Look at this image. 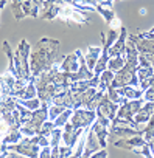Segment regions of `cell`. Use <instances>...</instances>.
Masks as SVG:
<instances>
[{
  "mask_svg": "<svg viewBox=\"0 0 154 158\" xmlns=\"http://www.w3.org/2000/svg\"><path fill=\"white\" fill-rule=\"evenodd\" d=\"M59 40L51 37H42L33 47L30 54V68L31 74L37 76L42 71L48 70L53 64H56V57L59 54Z\"/></svg>",
  "mask_w": 154,
  "mask_h": 158,
  "instance_id": "6da1fadb",
  "label": "cell"
},
{
  "mask_svg": "<svg viewBox=\"0 0 154 158\" xmlns=\"http://www.w3.org/2000/svg\"><path fill=\"white\" fill-rule=\"evenodd\" d=\"M30 54H31V45L27 42V39H22L14 50V68H16V77H33L31 68H30Z\"/></svg>",
  "mask_w": 154,
  "mask_h": 158,
  "instance_id": "7a4b0ae2",
  "label": "cell"
},
{
  "mask_svg": "<svg viewBox=\"0 0 154 158\" xmlns=\"http://www.w3.org/2000/svg\"><path fill=\"white\" fill-rule=\"evenodd\" d=\"M34 82H36V89H37V96L44 104H51L53 98L56 96V87L51 79V74L48 70L42 71L41 74L34 76Z\"/></svg>",
  "mask_w": 154,
  "mask_h": 158,
  "instance_id": "3957f363",
  "label": "cell"
},
{
  "mask_svg": "<svg viewBox=\"0 0 154 158\" xmlns=\"http://www.w3.org/2000/svg\"><path fill=\"white\" fill-rule=\"evenodd\" d=\"M7 149L8 150H14L19 155H24V156H28V158H37L41 146L37 143H34L31 136H24L19 143L7 144Z\"/></svg>",
  "mask_w": 154,
  "mask_h": 158,
  "instance_id": "277c9868",
  "label": "cell"
},
{
  "mask_svg": "<svg viewBox=\"0 0 154 158\" xmlns=\"http://www.w3.org/2000/svg\"><path fill=\"white\" fill-rule=\"evenodd\" d=\"M97 119V110H89V109H73L70 124L76 129H87L94 124Z\"/></svg>",
  "mask_w": 154,
  "mask_h": 158,
  "instance_id": "5b68a950",
  "label": "cell"
},
{
  "mask_svg": "<svg viewBox=\"0 0 154 158\" xmlns=\"http://www.w3.org/2000/svg\"><path fill=\"white\" fill-rule=\"evenodd\" d=\"M137 76H139V87L145 92L148 89L149 77L154 76V67L151 60L145 54H139V65H137Z\"/></svg>",
  "mask_w": 154,
  "mask_h": 158,
  "instance_id": "8992f818",
  "label": "cell"
},
{
  "mask_svg": "<svg viewBox=\"0 0 154 158\" xmlns=\"http://www.w3.org/2000/svg\"><path fill=\"white\" fill-rule=\"evenodd\" d=\"M59 20H62L64 23H75V25H83V23H89V19L83 14V11L75 10L70 5H62L59 16Z\"/></svg>",
  "mask_w": 154,
  "mask_h": 158,
  "instance_id": "52a82bcc",
  "label": "cell"
},
{
  "mask_svg": "<svg viewBox=\"0 0 154 158\" xmlns=\"http://www.w3.org/2000/svg\"><path fill=\"white\" fill-rule=\"evenodd\" d=\"M143 104H145V99H143V98H140V99H128L126 102H123V104L118 107V112H117V116H115V118L134 121L135 113L140 110V107H142Z\"/></svg>",
  "mask_w": 154,
  "mask_h": 158,
  "instance_id": "ba28073f",
  "label": "cell"
},
{
  "mask_svg": "<svg viewBox=\"0 0 154 158\" xmlns=\"http://www.w3.org/2000/svg\"><path fill=\"white\" fill-rule=\"evenodd\" d=\"M86 132V129H76L70 124V121L62 127V144L68 146V147H73L76 146L78 139L81 138V135Z\"/></svg>",
  "mask_w": 154,
  "mask_h": 158,
  "instance_id": "9c48e42d",
  "label": "cell"
},
{
  "mask_svg": "<svg viewBox=\"0 0 154 158\" xmlns=\"http://www.w3.org/2000/svg\"><path fill=\"white\" fill-rule=\"evenodd\" d=\"M118 104L117 102H114V101H111L109 99V96L106 95V92L101 95V98H100V101H98V106H97V110L98 112H101L106 118H109L111 121L117 116V112H118Z\"/></svg>",
  "mask_w": 154,
  "mask_h": 158,
  "instance_id": "30bf717a",
  "label": "cell"
},
{
  "mask_svg": "<svg viewBox=\"0 0 154 158\" xmlns=\"http://www.w3.org/2000/svg\"><path fill=\"white\" fill-rule=\"evenodd\" d=\"M98 149H101V143L97 136V133L94 132L92 127H87V132H86V146H84V152H83V156L84 158H90L94 152H97Z\"/></svg>",
  "mask_w": 154,
  "mask_h": 158,
  "instance_id": "8fae6325",
  "label": "cell"
},
{
  "mask_svg": "<svg viewBox=\"0 0 154 158\" xmlns=\"http://www.w3.org/2000/svg\"><path fill=\"white\" fill-rule=\"evenodd\" d=\"M146 143V139L143 138V135H134V136H126V138H118V139H114V146L117 149H125V150H132L134 147L140 146Z\"/></svg>",
  "mask_w": 154,
  "mask_h": 158,
  "instance_id": "7c38bea8",
  "label": "cell"
},
{
  "mask_svg": "<svg viewBox=\"0 0 154 158\" xmlns=\"http://www.w3.org/2000/svg\"><path fill=\"white\" fill-rule=\"evenodd\" d=\"M128 37L135 44L139 53L143 54H154V39H146L139 34H128Z\"/></svg>",
  "mask_w": 154,
  "mask_h": 158,
  "instance_id": "4fadbf2b",
  "label": "cell"
},
{
  "mask_svg": "<svg viewBox=\"0 0 154 158\" xmlns=\"http://www.w3.org/2000/svg\"><path fill=\"white\" fill-rule=\"evenodd\" d=\"M59 70H62V71H72V73L78 71L80 70V56H78V53L73 51L70 54H65L62 57L61 64H59Z\"/></svg>",
  "mask_w": 154,
  "mask_h": 158,
  "instance_id": "5bb4252c",
  "label": "cell"
},
{
  "mask_svg": "<svg viewBox=\"0 0 154 158\" xmlns=\"http://www.w3.org/2000/svg\"><path fill=\"white\" fill-rule=\"evenodd\" d=\"M152 113H154V102L145 101V104H143V106L140 107V110L135 113L134 121H135L137 124H140V126H145V124L149 121V118L152 116Z\"/></svg>",
  "mask_w": 154,
  "mask_h": 158,
  "instance_id": "9a60e30c",
  "label": "cell"
},
{
  "mask_svg": "<svg viewBox=\"0 0 154 158\" xmlns=\"http://www.w3.org/2000/svg\"><path fill=\"white\" fill-rule=\"evenodd\" d=\"M126 42H128V30L121 27L118 39L114 42V45L109 48V56H117V54H125L126 50Z\"/></svg>",
  "mask_w": 154,
  "mask_h": 158,
  "instance_id": "2e32d148",
  "label": "cell"
},
{
  "mask_svg": "<svg viewBox=\"0 0 154 158\" xmlns=\"http://www.w3.org/2000/svg\"><path fill=\"white\" fill-rule=\"evenodd\" d=\"M101 47H97V45H92V47H89L87 48V51H86V54H84V59H86V64H87V67L94 71V68H95V65H97V62H98V59H100V56H101Z\"/></svg>",
  "mask_w": 154,
  "mask_h": 158,
  "instance_id": "e0dca14e",
  "label": "cell"
},
{
  "mask_svg": "<svg viewBox=\"0 0 154 158\" xmlns=\"http://www.w3.org/2000/svg\"><path fill=\"white\" fill-rule=\"evenodd\" d=\"M103 44V42H101ZM101 56H100V59H98V62H97V65H95V68H94V74H97V76H100L106 68H108V64H109V48L103 44L101 45Z\"/></svg>",
  "mask_w": 154,
  "mask_h": 158,
  "instance_id": "ac0fdd59",
  "label": "cell"
},
{
  "mask_svg": "<svg viewBox=\"0 0 154 158\" xmlns=\"http://www.w3.org/2000/svg\"><path fill=\"white\" fill-rule=\"evenodd\" d=\"M120 95L125 96L126 99H140L143 98V90L140 87H134V85H125L118 89Z\"/></svg>",
  "mask_w": 154,
  "mask_h": 158,
  "instance_id": "d6986e66",
  "label": "cell"
},
{
  "mask_svg": "<svg viewBox=\"0 0 154 158\" xmlns=\"http://www.w3.org/2000/svg\"><path fill=\"white\" fill-rule=\"evenodd\" d=\"M22 138H24V133L20 132V127L11 126L10 130L7 132V135L2 138V143H5V144H14V143H19Z\"/></svg>",
  "mask_w": 154,
  "mask_h": 158,
  "instance_id": "ffe728a7",
  "label": "cell"
},
{
  "mask_svg": "<svg viewBox=\"0 0 154 158\" xmlns=\"http://www.w3.org/2000/svg\"><path fill=\"white\" fill-rule=\"evenodd\" d=\"M114 77H115V73L109 68H106L101 74H100V82H98V90L101 92H106L111 85H112V81H114Z\"/></svg>",
  "mask_w": 154,
  "mask_h": 158,
  "instance_id": "44dd1931",
  "label": "cell"
},
{
  "mask_svg": "<svg viewBox=\"0 0 154 158\" xmlns=\"http://www.w3.org/2000/svg\"><path fill=\"white\" fill-rule=\"evenodd\" d=\"M95 11L104 19V22L106 23H111L117 16H115V13H114V8H109V6H104V5H101V3H98L97 5V8H95Z\"/></svg>",
  "mask_w": 154,
  "mask_h": 158,
  "instance_id": "7402d4cb",
  "label": "cell"
},
{
  "mask_svg": "<svg viewBox=\"0 0 154 158\" xmlns=\"http://www.w3.org/2000/svg\"><path fill=\"white\" fill-rule=\"evenodd\" d=\"M126 62V56L125 54H117V56H111L109 57V64H108V68L112 70L114 73H117Z\"/></svg>",
  "mask_w": 154,
  "mask_h": 158,
  "instance_id": "603a6c76",
  "label": "cell"
},
{
  "mask_svg": "<svg viewBox=\"0 0 154 158\" xmlns=\"http://www.w3.org/2000/svg\"><path fill=\"white\" fill-rule=\"evenodd\" d=\"M27 84H28V79H25V77H17V79H16V84H14V90H13V95H11V96L20 99L22 95H24V90H25Z\"/></svg>",
  "mask_w": 154,
  "mask_h": 158,
  "instance_id": "cb8c5ba5",
  "label": "cell"
},
{
  "mask_svg": "<svg viewBox=\"0 0 154 158\" xmlns=\"http://www.w3.org/2000/svg\"><path fill=\"white\" fill-rule=\"evenodd\" d=\"M34 96H37V89H36V82H34V76L28 81V84H27V87H25V90H24V95H22V98L20 99H31V98H34Z\"/></svg>",
  "mask_w": 154,
  "mask_h": 158,
  "instance_id": "d4e9b609",
  "label": "cell"
},
{
  "mask_svg": "<svg viewBox=\"0 0 154 158\" xmlns=\"http://www.w3.org/2000/svg\"><path fill=\"white\" fill-rule=\"evenodd\" d=\"M106 95L109 96V99H111V101L117 102L118 106H121L123 102H126V101H128V99H126L125 96H121V95H120L118 89H117V87H112V85H111V87H109V89L106 90Z\"/></svg>",
  "mask_w": 154,
  "mask_h": 158,
  "instance_id": "484cf974",
  "label": "cell"
},
{
  "mask_svg": "<svg viewBox=\"0 0 154 158\" xmlns=\"http://www.w3.org/2000/svg\"><path fill=\"white\" fill-rule=\"evenodd\" d=\"M72 113H73V109H65L59 116H56V119H55V126L56 127H64L68 121H70V118H72Z\"/></svg>",
  "mask_w": 154,
  "mask_h": 158,
  "instance_id": "4316f807",
  "label": "cell"
},
{
  "mask_svg": "<svg viewBox=\"0 0 154 158\" xmlns=\"http://www.w3.org/2000/svg\"><path fill=\"white\" fill-rule=\"evenodd\" d=\"M143 138H145L146 141L154 139V113H152V116L149 118V121L145 124V129H143Z\"/></svg>",
  "mask_w": 154,
  "mask_h": 158,
  "instance_id": "83f0119b",
  "label": "cell"
},
{
  "mask_svg": "<svg viewBox=\"0 0 154 158\" xmlns=\"http://www.w3.org/2000/svg\"><path fill=\"white\" fill-rule=\"evenodd\" d=\"M22 106H25L27 109H30V110H36V109H39L41 106H42V101L39 99V96H34V98H31V99H17Z\"/></svg>",
  "mask_w": 154,
  "mask_h": 158,
  "instance_id": "f1b7e54d",
  "label": "cell"
},
{
  "mask_svg": "<svg viewBox=\"0 0 154 158\" xmlns=\"http://www.w3.org/2000/svg\"><path fill=\"white\" fill-rule=\"evenodd\" d=\"M65 109H67V107L59 106V104H50V107H48V119L55 121V119H56V116H59Z\"/></svg>",
  "mask_w": 154,
  "mask_h": 158,
  "instance_id": "f546056e",
  "label": "cell"
},
{
  "mask_svg": "<svg viewBox=\"0 0 154 158\" xmlns=\"http://www.w3.org/2000/svg\"><path fill=\"white\" fill-rule=\"evenodd\" d=\"M131 152H132V153H135V155H142V156L152 158L151 150H149V144H148V141H146V143H143V144H140V146H137V147H134Z\"/></svg>",
  "mask_w": 154,
  "mask_h": 158,
  "instance_id": "4dcf8cb0",
  "label": "cell"
},
{
  "mask_svg": "<svg viewBox=\"0 0 154 158\" xmlns=\"http://www.w3.org/2000/svg\"><path fill=\"white\" fill-rule=\"evenodd\" d=\"M55 127H56V126H55V121L47 119V121L42 124V127H41L39 133H41V135H44V136H47V138H50V136H51V132H53V129H55Z\"/></svg>",
  "mask_w": 154,
  "mask_h": 158,
  "instance_id": "1f68e13d",
  "label": "cell"
},
{
  "mask_svg": "<svg viewBox=\"0 0 154 158\" xmlns=\"http://www.w3.org/2000/svg\"><path fill=\"white\" fill-rule=\"evenodd\" d=\"M73 156V147H68L65 144L59 146V158H68Z\"/></svg>",
  "mask_w": 154,
  "mask_h": 158,
  "instance_id": "d6a6232c",
  "label": "cell"
},
{
  "mask_svg": "<svg viewBox=\"0 0 154 158\" xmlns=\"http://www.w3.org/2000/svg\"><path fill=\"white\" fill-rule=\"evenodd\" d=\"M143 99L154 102V85H149V87L143 92Z\"/></svg>",
  "mask_w": 154,
  "mask_h": 158,
  "instance_id": "836d02e7",
  "label": "cell"
},
{
  "mask_svg": "<svg viewBox=\"0 0 154 158\" xmlns=\"http://www.w3.org/2000/svg\"><path fill=\"white\" fill-rule=\"evenodd\" d=\"M39 158H51V146L41 147V150H39Z\"/></svg>",
  "mask_w": 154,
  "mask_h": 158,
  "instance_id": "e575fe53",
  "label": "cell"
},
{
  "mask_svg": "<svg viewBox=\"0 0 154 158\" xmlns=\"http://www.w3.org/2000/svg\"><path fill=\"white\" fill-rule=\"evenodd\" d=\"M10 127H11V126H10V124H8L2 116H0V135L5 136V135H7V132L10 130Z\"/></svg>",
  "mask_w": 154,
  "mask_h": 158,
  "instance_id": "d590c367",
  "label": "cell"
},
{
  "mask_svg": "<svg viewBox=\"0 0 154 158\" xmlns=\"http://www.w3.org/2000/svg\"><path fill=\"white\" fill-rule=\"evenodd\" d=\"M92 156H94V158H106V156H108V149H106V147H101V149H98L97 152H94Z\"/></svg>",
  "mask_w": 154,
  "mask_h": 158,
  "instance_id": "8d00e7d4",
  "label": "cell"
},
{
  "mask_svg": "<svg viewBox=\"0 0 154 158\" xmlns=\"http://www.w3.org/2000/svg\"><path fill=\"white\" fill-rule=\"evenodd\" d=\"M148 144H149V150H151V155H152V158H154V139L148 141Z\"/></svg>",
  "mask_w": 154,
  "mask_h": 158,
  "instance_id": "74e56055",
  "label": "cell"
},
{
  "mask_svg": "<svg viewBox=\"0 0 154 158\" xmlns=\"http://www.w3.org/2000/svg\"><path fill=\"white\" fill-rule=\"evenodd\" d=\"M10 2V0H0V10H3L7 6V3Z\"/></svg>",
  "mask_w": 154,
  "mask_h": 158,
  "instance_id": "f35d334b",
  "label": "cell"
},
{
  "mask_svg": "<svg viewBox=\"0 0 154 158\" xmlns=\"http://www.w3.org/2000/svg\"><path fill=\"white\" fill-rule=\"evenodd\" d=\"M142 54H143V53H142ZM145 56L151 60V64H152V67H154V54H145Z\"/></svg>",
  "mask_w": 154,
  "mask_h": 158,
  "instance_id": "ab89813d",
  "label": "cell"
},
{
  "mask_svg": "<svg viewBox=\"0 0 154 158\" xmlns=\"http://www.w3.org/2000/svg\"><path fill=\"white\" fill-rule=\"evenodd\" d=\"M149 31H151V33H154V27H152V28H151V30H149Z\"/></svg>",
  "mask_w": 154,
  "mask_h": 158,
  "instance_id": "60d3db41",
  "label": "cell"
}]
</instances>
